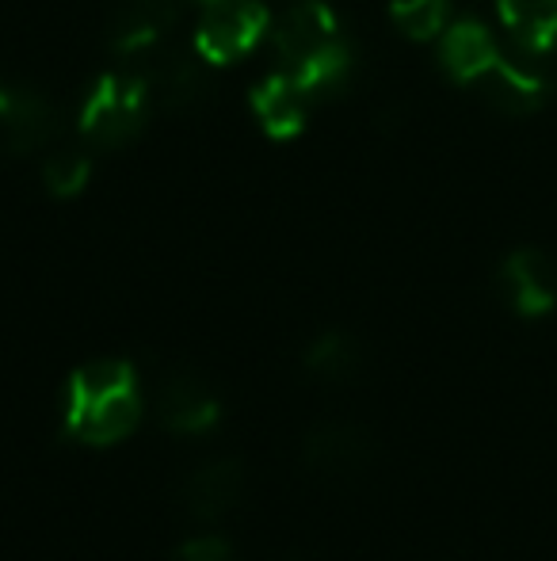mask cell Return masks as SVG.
Instances as JSON below:
<instances>
[{
  "label": "cell",
  "instance_id": "7a4b0ae2",
  "mask_svg": "<svg viewBox=\"0 0 557 561\" xmlns=\"http://www.w3.org/2000/svg\"><path fill=\"white\" fill-rule=\"evenodd\" d=\"M149 107H153V100H149L138 69L104 73L84 96L77 126H81V138L96 149H123L146 130Z\"/></svg>",
  "mask_w": 557,
  "mask_h": 561
},
{
  "label": "cell",
  "instance_id": "ffe728a7",
  "mask_svg": "<svg viewBox=\"0 0 557 561\" xmlns=\"http://www.w3.org/2000/svg\"><path fill=\"white\" fill-rule=\"evenodd\" d=\"M202 4H214V0H202Z\"/></svg>",
  "mask_w": 557,
  "mask_h": 561
},
{
  "label": "cell",
  "instance_id": "8992f818",
  "mask_svg": "<svg viewBox=\"0 0 557 561\" xmlns=\"http://www.w3.org/2000/svg\"><path fill=\"white\" fill-rule=\"evenodd\" d=\"M58 134V107L46 92L20 81H0V149L12 157L38 153Z\"/></svg>",
  "mask_w": 557,
  "mask_h": 561
},
{
  "label": "cell",
  "instance_id": "8fae6325",
  "mask_svg": "<svg viewBox=\"0 0 557 561\" xmlns=\"http://www.w3.org/2000/svg\"><path fill=\"white\" fill-rule=\"evenodd\" d=\"M474 92L492 107V112L520 118V115L543 112L554 96V84L546 81L543 73L515 66V61H508L504 54H500V58L474 81Z\"/></svg>",
  "mask_w": 557,
  "mask_h": 561
},
{
  "label": "cell",
  "instance_id": "ba28073f",
  "mask_svg": "<svg viewBox=\"0 0 557 561\" xmlns=\"http://www.w3.org/2000/svg\"><path fill=\"white\" fill-rule=\"evenodd\" d=\"M500 295L520 318L535 321L557 310V260L546 249H515L500 264Z\"/></svg>",
  "mask_w": 557,
  "mask_h": 561
},
{
  "label": "cell",
  "instance_id": "ac0fdd59",
  "mask_svg": "<svg viewBox=\"0 0 557 561\" xmlns=\"http://www.w3.org/2000/svg\"><path fill=\"white\" fill-rule=\"evenodd\" d=\"M92 180V161L89 153H77V149H61V153H50L43 164V184L54 199H73L89 187Z\"/></svg>",
  "mask_w": 557,
  "mask_h": 561
},
{
  "label": "cell",
  "instance_id": "52a82bcc",
  "mask_svg": "<svg viewBox=\"0 0 557 561\" xmlns=\"http://www.w3.org/2000/svg\"><path fill=\"white\" fill-rule=\"evenodd\" d=\"M340 20L325 0H302L290 4L271 27V46L282 69H298L333 43H340Z\"/></svg>",
  "mask_w": 557,
  "mask_h": 561
},
{
  "label": "cell",
  "instance_id": "7c38bea8",
  "mask_svg": "<svg viewBox=\"0 0 557 561\" xmlns=\"http://www.w3.org/2000/svg\"><path fill=\"white\" fill-rule=\"evenodd\" d=\"M245 493V462L241 458H214L187 473L179 485V504L192 519H222L237 508Z\"/></svg>",
  "mask_w": 557,
  "mask_h": 561
},
{
  "label": "cell",
  "instance_id": "4fadbf2b",
  "mask_svg": "<svg viewBox=\"0 0 557 561\" xmlns=\"http://www.w3.org/2000/svg\"><path fill=\"white\" fill-rule=\"evenodd\" d=\"M317 100L298 84L294 73L279 69L271 73L268 81H260L253 89V112L260 118L264 134L276 141H287V138H298L305 130V118H310V107Z\"/></svg>",
  "mask_w": 557,
  "mask_h": 561
},
{
  "label": "cell",
  "instance_id": "30bf717a",
  "mask_svg": "<svg viewBox=\"0 0 557 561\" xmlns=\"http://www.w3.org/2000/svg\"><path fill=\"white\" fill-rule=\"evenodd\" d=\"M179 23L176 0H119L115 12L107 15V46L119 50L123 58H138V54L153 50L164 43L172 27Z\"/></svg>",
  "mask_w": 557,
  "mask_h": 561
},
{
  "label": "cell",
  "instance_id": "6da1fadb",
  "mask_svg": "<svg viewBox=\"0 0 557 561\" xmlns=\"http://www.w3.org/2000/svg\"><path fill=\"white\" fill-rule=\"evenodd\" d=\"M138 370L127 359H92L77 367L66 382L61 424L66 436L84 447H115L135 436L141 424Z\"/></svg>",
  "mask_w": 557,
  "mask_h": 561
},
{
  "label": "cell",
  "instance_id": "5bb4252c",
  "mask_svg": "<svg viewBox=\"0 0 557 561\" xmlns=\"http://www.w3.org/2000/svg\"><path fill=\"white\" fill-rule=\"evenodd\" d=\"M497 58H500L497 43H492V35L485 31V23H477V20L451 23V27L443 31V38H439V66H443V73L451 77L454 84H466V89H474V81Z\"/></svg>",
  "mask_w": 557,
  "mask_h": 561
},
{
  "label": "cell",
  "instance_id": "d6986e66",
  "mask_svg": "<svg viewBox=\"0 0 557 561\" xmlns=\"http://www.w3.org/2000/svg\"><path fill=\"white\" fill-rule=\"evenodd\" d=\"M176 561H233V550L218 535H202V539H187L176 550Z\"/></svg>",
  "mask_w": 557,
  "mask_h": 561
},
{
  "label": "cell",
  "instance_id": "9c48e42d",
  "mask_svg": "<svg viewBox=\"0 0 557 561\" xmlns=\"http://www.w3.org/2000/svg\"><path fill=\"white\" fill-rule=\"evenodd\" d=\"M156 421L176 436H202L222 421V401L195 370H172L156 390Z\"/></svg>",
  "mask_w": 557,
  "mask_h": 561
},
{
  "label": "cell",
  "instance_id": "5b68a950",
  "mask_svg": "<svg viewBox=\"0 0 557 561\" xmlns=\"http://www.w3.org/2000/svg\"><path fill=\"white\" fill-rule=\"evenodd\" d=\"M141 66V81L149 89V100H153L161 112H192L202 100L210 96V61L199 58V50H169V46H153V50L138 54Z\"/></svg>",
  "mask_w": 557,
  "mask_h": 561
},
{
  "label": "cell",
  "instance_id": "277c9868",
  "mask_svg": "<svg viewBox=\"0 0 557 561\" xmlns=\"http://www.w3.org/2000/svg\"><path fill=\"white\" fill-rule=\"evenodd\" d=\"M268 23L271 15L260 0H214L195 31V50L210 66H230L260 43Z\"/></svg>",
  "mask_w": 557,
  "mask_h": 561
},
{
  "label": "cell",
  "instance_id": "e0dca14e",
  "mask_svg": "<svg viewBox=\"0 0 557 561\" xmlns=\"http://www.w3.org/2000/svg\"><path fill=\"white\" fill-rule=\"evenodd\" d=\"M390 20L397 23V31L405 38L428 43V38L443 35L451 27V4L446 0H394L390 4Z\"/></svg>",
  "mask_w": 557,
  "mask_h": 561
},
{
  "label": "cell",
  "instance_id": "9a60e30c",
  "mask_svg": "<svg viewBox=\"0 0 557 561\" xmlns=\"http://www.w3.org/2000/svg\"><path fill=\"white\" fill-rule=\"evenodd\" d=\"M497 12L523 54L543 58L557 50V0H497Z\"/></svg>",
  "mask_w": 557,
  "mask_h": 561
},
{
  "label": "cell",
  "instance_id": "3957f363",
  "mask_svg": "<svg viewBox=\"0 0 557 561\" xmlns=\"http://www.w3.org/2000/svg\"><path fill=\"white\" fill-rule=\"evenodd\" d=\"M379 458L371 428L356 421H321L302 436V470L321 485H356Z\"/></svg>",
  "mask_w": 557,
  "mask_h": 561
},
{
  "label": "cell",
  "instance_id": "2e32d148",
  "mask_svg": "<svg viewBox=\"0 0 557 561\" xmlns=\"http://www.w3.org/2000/svg\"><path fill=\"white\" fill-rule=\"evenodd\" d=\"M305 370H310L317 382L340 386L363 370V344L344 329H325L302 355Z\"/></svg>",
  "mask_w": 557,
  "mask_h": 561
}]
</instances>
